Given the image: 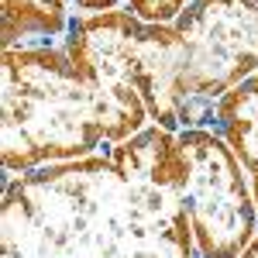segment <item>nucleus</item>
Wrapping results in <instances>:
<instances>
[{"label":"nucleus","mask_w":258,"mask_h":258,"mask_svg":"<svg viewBox=\"0 0 258 258\" xmlns=\"http://www.w3.org/2000/svg\"><path fill=\"white\" fill-rule=\"evenodd\" d=\"M186 155V182L179 197L186 203L200 258H241L258 238V207L251 182L231 145L210 127L179 131Z\"/></svg>","instance_id":"nucleus-4"},{"label":"nucleus","mask_w":258,"mask_h":258,"mask_svg":"<svg viewBox=\"0 0 258 258\" xmlns=\"http://www.w3.org/2000/svg\"><path fill=\"white\" fill-rule=\"evenodd\" d=\"M258 73V7L193 0L176 24H138L135 86L148 120L165 131L210 127L234 86Z\"/></svg>","instance_id":"nucleus-2"},{"label":"nucleus","mask_w":258,"mask_h":258,"mask_svg":"<svg viewBox=\"0 0 258 258\" xmlns=\"http://www.w3.org/2000/svg\"><path fill=\"white\" fill-rule=\"evenodd\" d=\"M193 0H124V11L141 24H176Z\"/></svg>","instance_id":"nucleus-8"},{"label":"nucleus","mask_w":258,"mask_h":258,"mask_svg":"<svg viewBox=\"0 0 258 258\" xmlns=\"http://www.w3.org/2000/svg\"><path fill=\"white\" fill-rule=\"evenodd\" d=\"M241 258H258V238L251 241V244H248V248H244V255Z\"/></svg>","instance_id":"nucleus-10"},{"label":"nucleus","mask_w":258,"mask_h":258,"mask_svg":"<svg viewBox=\"0 0 258 258\" xmlns=\"http://www.w3.org/2000/svg\"><path fill=\"white\" fill-rule=\"evenodd\" d=\"M193 248L182 197L110 152L4 182L0 258H193Z\"/></svg>","instance_id":"nucleus-1"},{"label":"nucleus","mask_w":258,"mask_h":258,"mask_svg":"<svg viewBox=\"0 0 258 258\" xmlns=\"http://www.w3.org/2000/svg\"><path fill=\"white\" fill-rule=\"evenodd\" d=\"M120 0H76L80 11H90V14H103V11H114Z\"/></svg>","instance_id":"nucleus-9"},{"label":"nucleus","mask_w":258,"mask_h":258,"mask_svg":"<svg viewBox=\"0 0 258 258\" xmlns=\"http://www.w3.org/2000/svg\"><path fill=\"white\" fill-rule=\"evenodd\" d=\"M0 73L4 182L14 172L86 159L107 145L103 110L66 48H11Z\"/></svg>","instance_id":"nucleus-3"},{"label":"nucleus","mask_w":258,"mask_h":258,"mask_svg":"<svg viewBox=\"0 0 258 258\" xmlns=\"http://www.w3.org/2000/svg\"><path fill=\"white\" fill-rule=\"evenodd\" d=\"M138 18L127 11H103V14H80L69 24L62 48L69 52L73 66L90 83L100 110H103V135L107 145L135 138L145 131V100L135 86V35Z\"/></svg>","instance_id":"nucleus-5"},{"label":"nucleus","mask_w":258,"mask_h":258,"mask_svg":"<svg viewBox=\"0 0 258 258\" xmlns=\"http://www.w3.org/2000/svg\"><path fill=\"white\" fill-rule=\"evenodd\" d=\"M251 4H255V7H258V0H251Z\"/></svg>","instance_id":"nucleus-11"},{"label":"nucleus","mask_w":258,"mask_h":258,"mask_svg":"<svg viewBox=\"0 0 258 258\" xmlns=\"http://www.w3.org/2000/svg\"><path fill=\"white\" fill-rule=\"evenodd\" d=\"M4 52L11 48H55L69 35V0H4Z\"/></svg>","instance_id":"nucleus-6"},{"label":"nucleus","mask_w":258,"mask_h":258,"mask_svg":"<svg viewBox=\"0 0 258 258\" xmlns=\"http://www.w3.org/2000/svg\"><path fill=\"white\" fill-rule=\"evenodd\" d=\"M214 131L231 145L244 176L251 182V197L258 207V73L234 86L217 107Z\"/></svg>","instance_id":"nucleus-7"}]
</instances>
